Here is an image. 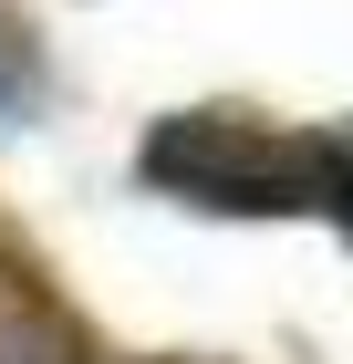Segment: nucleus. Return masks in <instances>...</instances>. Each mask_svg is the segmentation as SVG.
I'll use <instances>...</instances> for the list:
<instances>
[{"mask_svg": "<svg viewBox=\"0 0 353 364\" xmlns=\"http://www.w3.org/2000/svg\"><path fill=\"white\" fill-rule=\"evenodd\" d=\"M146 177L229 219H271V208H322V146L312 136H260L229 114H166L146 136Z\"/></svg>", "mask_w": 353, "mask_h": 364, "instance_id": "obj_1", "label": "nucleus"}, {"mask_svg": "<svg viewBox=\"0 0 353 364\" xmlns=\"http://www.w3.org/2000/svg\"><path fill=\"white\" fill-rule=\"evenodd\" d=\"M312 146H322V219H353V125L312 136Z\"/></svg>", "mask_w": 353, "mask_h": 364, "instance_id": "obj_2", "label": "nucleus"}, {"mask_svg": "<svg viewBox=\"0 0 353 364\" xmlns=\"http://www.w3.org/2000/svg\"><path fill=\"white\" fill-rule=\"evenodd\" d=\"M21 94H31V53H21V31L0 21V114L21 105Z\"/></svg>", "mask_w": 353, "mask_h": 364, "instance_id": "obj_3", "label": "nucleus"}]
</instances>
